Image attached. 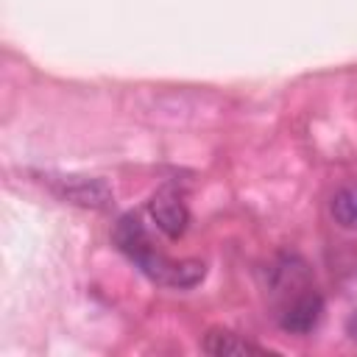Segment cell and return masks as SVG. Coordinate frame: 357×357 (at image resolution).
Instances as JSON below:
<instances>
[{"instance_id": "cell-7", "label": "cell", "mask_w": 357, "mask_h": 357, "mask_svg": "<svg viewBox=\"0 0 357 357\" xmlns=\"http://www.w3.org/2000/svg\"><path fill=\"white\" fill-rule=\"evenodd\" d=\"M346 332H349L351 340H357V310L349 315V321H346Z\"/></svg>"}, {"instance_id": "cell-3", "label": "cell", "mask_w": 357, "mask_h": 357, "mask_svg": "<svg viewBox=\"0 0 357 357\" xmlns=\"http://www.w3.org/2000/svg\"><path fill=\"white\" fill-rule=\"evenodd\" d=\"M148 212L156 223L159 231H165L167 237H181L187 231V223H190V209L184 204V198L173 190V187H162L151 195L148 201Z\"/></svg>"}, {"instance_id": "cell-2", "label": "cell", "mask_w": 357, "mask_h": 357, "mask_svg": "<svg viewBox=\"0 0 357 357\" xmlns=\"http://www.w3.org/2000/svg\"><path fill=\"white\" fill-rule=\"evenodd\" d=\"M47 184L53 187V192L70 204H81V206H92V209H103L112 204V190L92 176H50Z\"/></svg>"}, {"instance_id": "cell-1", "label": "cell", "mask_w": 357, "mask_h": 357, "mask_svg": "<svg viewBox=\"0 0 357 357\" xmlns=\"http://www.w3.org/2000/svg\"><path fill=\"white\" fill-rule=\"evenodd\" d=\"M112 237H114V245L156 284L190 290L206 276V265L201 259H178L176 262V259L165 257L162 251H156L145 223L134 212H128L117 220Z\"/></svg>"}, {"instance_id": "cell-6", "label": "cell", "mask_w": 357, "mask_h": 357, "mask_svg": "<svg viewBox=\"0 0 357 357\" xmlns=\"http://www.w3.org/2000/svg\"><path fill=\"white\" fill-rule=\"evenodd\" d=\"M329 212H332V218H335L337 226L357 231V190L354 187L337 190L332 195V201H329Z\"/></svg>"}, {"instance_id": "cell-5", "label": "cell", "mask_w": 357, "mask_h": 357, "mask_svg": "<svg viewBox=\"0 0 357 357\" xmlns=\"http://www.w3.org/2000/svg\"><path fill=\"white\" fill-rule=\"evenodd\" d=\"M204 351L206 354H215V357H237V354H265L268 349L237 335V332H229V329H212L206 337H204Z\"/></svg>"}, {"instance_id": "cell-4", "label": "cell", "mask_w": 357, "mask_h": 357, "mask_svg": "<svg viewBox=\"0 0 357 357\" xmlns=\"http://www.w3.org/2000/svg\"><path fill=\"white\" fill-rule=\"evenodd\" d=\"M324 315V298L315 287L304 290L279 310V326L290 335H310Z\"/></svg>"}]
</instances>
